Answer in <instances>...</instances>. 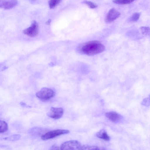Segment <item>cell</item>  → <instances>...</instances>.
Returning a JSON list of instances; mask_svg holds the SVG:
<instances>
[{"label": "cell", "instance_id": "cell-1", "mask_svg": "<svg viewBox=\"0 0 150 150\" xmlns=\"http://www.w3.org/2000/svg\"><path fill=\"white\" fill-rule=\"evenodd\" d=\"M105 48L104 45L97 40H92L83 43L79 50L82 53L88 56H93L103 52Z\"/></svg>", "mask_w": 150, "mask_h": 150}, {"label": "cell", "instance_id": "cell-2", "mask_svg": "<svg viewBox=\"0 0 150 150\" xmlns=\"http://www.w3.org/2000/svg\"><path fill=\"white\" fill-rule=\"evenodd\" d=\"M55 94V92L52 89L43 87L36 93V96L40 100L45 101L54 97Z\"/></svg>", "mask_w": 150, "mask_h": 150}, {"label": "cell", "instance_id": "cell-3", "mask_svg": "<svg viewBox=\"0 0 150 150\" xmlns=\"http://www.w3.org/2000/svg\"><path fill=\"white\" fill-rule=\"evenodd\" d=\"M80 143L78 141L71 140L63 143L60 147L61 150H80Z\"/></svg>", "mask_w": 150, "mask_h": 150}, {"label": "cell", "instance_id": "cell-4", "mask_svg": "<svg viewBox=\"0 0 150 150\" xmlns=\"http://www.w3.org/2000/svg\"><path fill=\"white\" fill-rule=\"evenodd\" d=\"M69 131L68 130L58 129L47 132L42 135L41 139L44 140L54 138L62 134H68Z\"/></svg>", "mask_w": 150, "mask_h": 150}, {"label": "cell", "instance_id": "cell-5", "mask_svg": "<svg viewBox=\"0 0 150 150\" xmlns=\"http://www.w3.org/2000/svg\"><path fill=\"white\" fill-rule=\"evenodd\" d=\"M39 27L38 23L35 21H33L30 26L23 30V33L30 37L35 36L38 34Z\"/></svg>", "mask_w": 150, "mask_h": 150}, {"label": "cell", "instance_id": "cell-6", "mask_svg": "<svg viewBox=\"0 0 150 150\" xmlns=\"http://www.w3.org/2000/svg\"><path fill=\"white\" fill-rule=\"evenodd\" d=\"M64 110L62 108L52 107L47 113V115L51 118L58 119L60 118L63 115Z\"/></svg>", "mask_w": 150, "mask_h": 150}, {"label": "cell", "instance_id": "cell-7", "mask_svg": "<svg viewBox=\"0 0 150 150\" xmlns=\"http://www.w3.org/2000/svg\"><path fill=\"white\" fill-rule=\"evenodd\" d=\"M120 13L114 8L110 9L108 13L105 21L107 23H111L115 21L120 16Z\"/></svg>", "mask_w": 150, "mask_h": 150}, {"label": "cell", "instance_id": "cell-8", "mask_svg": "<svg viewBox=\"0 0 150 150\" xmlns=\"http://www.w3.org/2000/svg\"><path fill=\"white\" fill-rule=\"evenodd\" d=\"M105 116L110 120L114 122H120L122 119V117L120 114L114 111L106 112Z\"/></svg>", "mask_w": 150, "mask_h": 150}, {"label": "cell", "instance_id": "cell-9", "mask_svg": "<svg viewBox=\"0 0 150 150\" xmlns=\"http://www.w3.org/2000/svg\"><path fill=\"white\" fill-rule=\"evenodd\" d=\"M17 4L16 0H0V8L9 9L14 7Z\"/></svg>", "mask_w": 150, "mask_h": 150}, {"label": "cell", "instance_id": "cell-10", "mask_svg": "<svg viewBox=\"0 0 150 150\" xmlns=\"http://www.w3.org/2000/svg\"><path fill=\"white\" fill-rule=\"evenodd\" d=\"M96 136L99 138L105 141L110 140V138L104 129H102L96 134Z\"/></svg>", "mask_w": 150, "mask_h": 150}, {"label": "cell", "instance_id": "cell-11", "mask_svg": "<svg viewBox=\"0 0 150 150\" xmlns=\"http://www.w3.org/2000/svg\"><path fill=\"white\" fill-rule=\"evenodd\" d=\"M8 128V126L6 122L4 120H0V133L6 132Z\"/></svg>", "mask_w": 150, "mask_h": 150}, {"label": "cell", "instance_id": "cell-12", "mask_svg": "<svg viewBox=\"0 0 150 150\" xmlns=\"http://www.w3.org/2000/svg\"><path fill=\"white\" fill-rule=\"evenodd\" d=\"M80 150H100L96 146L89 145H84L81 147Z\"/></svg>", "mask_w": 150, "mask_h": 150}, {"label": "cell", "instance_id": "cell-13", "mask_svg": "<svg viewBox=\"0 0 150 150\" xmlns=\"http://www.w3.org/2000/svg\"><path fill=\"white\" fill-rule=\"evenodd\" d=\"M21 137V135L19 134H15L6 137L4 138L5 140L10 141H15L19 139Z\"/></svg>", "mask_w": 150, "mask_h": 150}, {"label": "cell", "instance_id": "cell-14", "mask_svg": "<svg viewBox=\"0 0 150 150\" xmlns=\"http://www.w3.org/2000/svg\"><path fill=\"white\" fill-rule=\"evenodd\" d=\"M61 1L59 0H52L48 1L49 7L51 9H53L59 4Z\"/></svg>", "mask_w": 150, "mask_h": 150}, {"label": "cell", "instance_id": "cell-15", "mask_svg": "<svg viewBox=\"0 0 150 150\" xmlns=\"http://www.w3.org/2000/svg\"><path fill=\"white\" fill-rule=\"evenodd\" d=\"M140 13L139 12L134 13L130 18L129 21L132 22L137 21L140 17Z\"/></svg>", "mask_w": 150, "mask_h": 150}, {"label": "cell", "instance_id": "cell-16", "mask_svg": "<svg viewBox=\"0 0 150 150\" xmlns=\"http://www.w3.org/2000/svg\"><path fill=\"white\" fill-rule=\"evenodd\" d=\"M83 3L86 4L90 8H96L98 5L95 3L88 1H84Z\"/></svg>", "mask_w": 150, "mask_h": 150}, {"label": "cell", "instance_id": "cell-17", "mask_svg": "<svg viewBox=\"0 0 150 150\" xmlns=\"http://www.w3.org/2000/svg\"><path fill=\"white\" fill-rule=\"evenodd\" d=\"M133 0H113V3L117 4H130L133 1Z\"/></svg>", "mask_w": 150, "mask_h": 150}, {"label": "cell", "instance_id": "cell-18", "mask_svg": "<svg viewBox=\"0 0 150 150\" xmlns=\"http://www.w3.org/2000/svg\"><path fill=\"white\" fill-rule=\"evenodd\" d=\"M140 29L144 35H149L150 28L149 27L142 26L140 27Z\"/></svg>", "mask_w": 150, "mask_h": 150}, {"label": "cell", "instance_id": "cell-19", "mask_svg": "<svg viewBox=\"0 0 150 150\" xmlns=\"http://www.w3.org/2000/svg\"><path fill=\"white\" fill-rule=\"evenodd\" d=\"M142 104L145 106H147L149 105V98H146L143 100Z\"/></svg>", "mask_w": 150, "mask_h": 150}, {"label": "cell", "instance_id": "cell-20", "mask_svg": "<svg viewBox=\"0 0 150 150\" xmlns=\"http://www.w3.org/2000/svg\"><path fill=\"white\" fill-rule=\"evenodd\" d=\"M49 150H60L59 147L56 145H52L50 148Z\"/></svg>", "mask_w": 150, "mask_h": 150}, {"label": "cell", "instance_id": "cell-21", "mask_svg": "<svg viewBox=\"0 0 150 150\" xmlns=\"http://www.w3.org/2000/svg\"><path fill=\"white\" fill-rule=\"evenodd\" d=\"M51 22V20L50 19H49L46 22V24L49 25Z\"/></svg>", "mask_w": 150, "mask_h": 150}]
</instances>
